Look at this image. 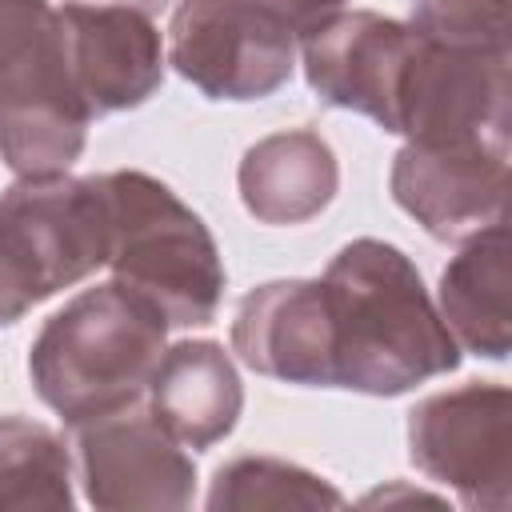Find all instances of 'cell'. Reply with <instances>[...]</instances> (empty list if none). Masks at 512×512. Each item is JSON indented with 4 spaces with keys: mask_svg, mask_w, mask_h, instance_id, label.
Wrapping results in <instances>:
<instances>
[{
    "mask_svg": "<svg viewBox=\"0 0 512 512\" xmlns=\"http://www.w3.org/2000/svg\"><path fill=\"white\" fill-rule=\"evenodd\" d=\"M336 348V388L404 396L460 368V344L444 328L416 264L388 240L344 244L324 276Z\"/></svg>",
    "mask_w": 512,
    "mask_h": 512,
    "instance_id": "6da1fadb",
    "label": "cell"
},
{
    "mask_svg": "<svg viewBox=\"0 0 512 512\" xmlns=\"http://www.w3.org/2000/svg\"><path fill=\"white\" fill-rule=\"evenodd\" d=\"M164 348L168 320L144 296L108 280L84 288L44 320L28 348V380L76 428L144 400Z\"/></svg>",
    "mask_w": 512,
    "mask_h": 512,
    "instance_id": "7a4b0ae2",
    "label": "cell"
},
{
    "mask_svg": "<svg viewBox=\"0 0 512 512\" xmlns=\"http://www.w3.org/2000/svg\"><path fill=\"white\" fill-rule=\"evenodd\" d=\"M100 180L112 212V280L144 296L168 328L212 324L228 276L208 224L148 172L120 168Z\"/></svg>",
    "mask_w": 512,
    "mask_h": 512,
    "instance_id": "3957f363",
    "label": "cell"
},
{
    "mask_svg": "<svg viewBox=\"0 0 512 512\" xmlns=\"http://www.w3.org/2000/svg\"><path fill=\"white\" fill-rule=\"evenodd\" d=\"M88 124L64 60L60 12L48 0H0V160L16 176L68 172Z\"/></svg>",
    "mask_w": 512,
    "mask_h": 512,
    "instance_id": "277c9868",
    "label": "cell"
},
{
    "mask_svg": "<svg viewBox=\"0 0 512 512\" xmlns=\"http://www.w3.org/2000/svg\"><path fill=\"white\" fill-rule=\"evenodd\" d=\"M112 212L100 176H16L0 192V268L40 304L108 264Z\"/></svg>",
    "mask_w": 512,
    "mask_h": 512,
    "instance_id": "5b68a950",
    "label": "cell"
},
{
    "mask_svg": "<svg viewBox=\"0 0 512 512\" xmlns=\"http://www.w3.org/2000/svg\"><path fill=\"white\" fill-rule=\"evenodd\" d=\"M408 456L464 508L504 512L512 500V392L496 380H468L424 396L408 412Z\"/></svg>",
    "mask_w": 512,
    "mask_h": 512,
    "instance_id": "8992f818",
    "label": "cell"
},
{
    "mask_svg": "<svg viewBox=\"0 0 512 512\" xmlns=\"http://www.w3.org/2000/svg\"><path fill=\"white\" fill-rule=\"evenodd\" d=\"M168 64L208 100H264L292 80L296 36L252 0H180Z\"/></svg>",
    "mask_w": 512,
    "mask_h": 512,
    "instance_id": "52a82bcc",
    "label": "cell"
},
{
    "mask_svg": "<svg viewBox=\"0 0 512 512\" xmlns=\"http://www.w3.org/2000/svg\"><path fill=\"white\" fill-rule=\"evenodd\" d=\"M508 124V48H448L416 32L388 132L408 144H508Z\"/></svg>",
    "mask_w": 512,
    "mask_h": 512,
    "instance_id": "ba28073f",
    "label": "cell"
},
{
    "mask_svg": "<svg viewBox=\"0 0 512 512\" xmlns=\"http://www.w3.org/2000/svg\"><path fill=\"white\" fill-rule=\"evenodd\" d=\"M84 500L104 512H180L196 496V464L144 400L76 424Z\"/></svg>",
    "mask_w": 512,
    "mask_h": 512,
    "instance_id": "9c48e42d",
    "label": "cell"
},
{
    "mask_svg": "<svg viewBox=\"0 0 512 512\" xmlns=\"http://www.w3.org/2000/svg\"><path fill=\"white\" fill-rule=\"evenodd\" d=\"M392 200L444 244H460L504 220L508 144H408L388 172Z\"/></svg>",
    "mask_w": 512,
    "mask_h": 512,
    "instance_id": "30bf717a",
    "label": "cell"
},
{
    "mask_svg": "<svg viewBox=\"0 0 512 512\" xmlns=\"http://www.w3.org/2000/svg\"><path fill=\"white\" fill-rule=\"evenodd\" d=\"M412 48L416 28L372 8H340L300 36L308 88L332 108L376 120L384 132L392 128V104Z\"/></svg>",
    "mask_w": 512,
    "mask_h": 512,
    "instance_id": "8fae6325",
    "label": "cell"
},
{
    "mask_svg": "<svg viewBox=\"0 0 512 512\" xmlns=\"http://www.w3.org/2000/svg\"><path fill=\"white\" fill-rule=\"evenodd\" d=\"M60 12L68 76L88 116L140 108L164 84V40L148 12L132 4L68 0Z\"/></svg>",
    "mask_w": 512,
    "mask_h": 512,
    "instance_id": "7c38bea8",
    "label": "cell"
},
{
    "mask_svg": "<svg viewBox=\"0 0 512 512\" xmlns=\"http://www.w3.org/2000/svg\"><path fill=\"white\" fill-rule=\"evenodd\" d=\"M232 352L260 376L336 388L332 312L320 280H268L240 296Z\"/></svg>",
    "mask_w": 512,
    "mask_h": 512,
    "instance_id": "4fadbf2b",
    "label": "cell"
},
{
    "mask_svg": "<svg viewBox=\"0 0 512 512\" xmlns=\"http://www.w3.org/2000/svg\"><path fill=\"white\" fill-rule=\"evenodd\" d=\"M144 396L152 416L192 452L220 444L244 412L240 372L216 340H180L164 348Z\"/></svg>",
    "mask_w": 512,
    "mask_h": 512,
    "instance_id": "5bb4252c",
    "label": "cell"
},
{
    "mask_svg": "<svg viewBox=\"0 0 512 512\" xmlns=\"http://www.w3.org/2000/svg\"><path fill=\"white\" fill-rule=\"evenodd\" d=\"M436 312L452 340L484 360H504L512 348V260L508 228L488 224L460 240V252L440 272Z\"/></svg>",
    "mask_w": 512,
    "mask_h": 512,
    "instance_id": "9a60e30c",
    "label": "cell"
},
{
    "mask_svg": "<svg viewBox=\"0 0 512 512\" xmlns=\"http://www.w3.org/2000/svg\"><path fill=\"white\" fill-rule=\"evenodd\" d=\"M236 188L260 224H304L336 200L340 164L320 132L284 128L244 152Z\"/></svg>",
    "mask_w": 512,
    "mask_h": 512,
    "instance_id": "2e32d148",
    "label": "cell"
},
{
    "mask_svg": "<svg viewBox=\"0 0 512 512\" xmlns=\"http://www.w3.org/2000/svg\"><path fill=\"white\" fill-rule=\"evenodd\" d=\"M72 460L40 420L0 416V512L24 508H72Z\"/></svg>",
    "mask_w": 512,
    "mask_h": 512,
    "instance_id": "e0dca14e",
    "label": "cell"
},
{
    "mask_svg": "<svg viewBox=\"0 0 512 512\" xmlns=\"http://www.w3.org/2000/svg\"><path fill=\"white\" fill-rule=\"evenodd\" d=\"M212 512H256V508H344V492L280 456H236L216 468L208 488Z\"/></svg>",
    "mask_w": 512,
    "mask_h": 512,
    "instance_id": "ac0fdd59",
    "label": "cell"
},
{
    "mask_svg": "<svg viewBox=\"0 0 512 512\" xmlns=\"http://www.w3.org/2000/svg\"><path fill=\"white\" fill-rule=\"evenodd\" d=\"M408 24L448 48H508V0H416Z\"/></svg>",
    "mask_w": 512,
    "mask_h": 512,
    "instance_id": "d6986e66",
    "label": "cell"
},
{
    "mask_svg": "<svg viewBox=\"0 0 512 512\" xmlns=\"http://www.w3.org/2000/svg\"><path fill=\"white\" fill-rule=\"evenodd\" d=\"M252 4H260L264 12H272L296 40L308 36L328 16H336L340 8H348V0H252Z\"/></svg>",
    "mask_w": 512,
    "mask_h": 512,
    "instance_id": "ffe728a7",
    "label": "cell"
},
{
    "mask_svg": "<svg viewBox=\"0 0 512 512\" xmlns=\"http://www.w3.org/2000/svg\"><path fill=\"white\" fill-rule=\"evenodd\" d=\"M32 304L12 288V280H8V272L0 268V328H8V324H16L24 312H28Z\"/></svg>",
    "mask_w": 512,
    "mask_h": 512,
    "instance_id": "44dd1931",
    "label": "cell"
},
{
    "mask_svg": "<svg viewBox=\"0 0 512 512\" xmlns=\"http://www.w3.org/2000/svg\"><path fill=\"white\" fill-rule=\"evenodd\" d=\"M88 4H132V8H140V12L152 16V12H160L168 0H88Z\"/></svg>",
    "mask_w": 512,
    "mask_h": 512,
    "instance_id": "7402d4cb",
    "label": "cell"
}]
</instances>
